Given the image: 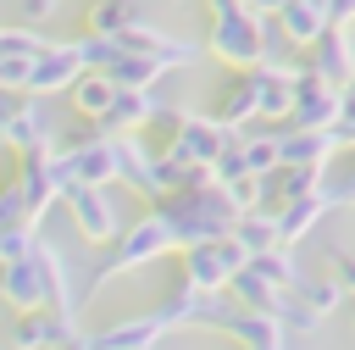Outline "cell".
<instances>
[{
    "label": "cell",
    "mask_w": 355,
    "mask_h": 350,
    "mask_svg": "<svg viewBox=\"0 0 355 350\" xmlns=\"http://www.w3.org/2000/svg\"><path fill=\"white\" fill-rule=\"evenodd\" d=\"M227 294H233L239 306H255V311H277V306H283V289H277L255 261H244V267L227 278Z\"/></svg>",
    "instance_id": "15"
},
{
    "label": "cell",
    "mask_w": 355,
    "mask_h": 350,
    "mask_svg": "<svg viewBox=\"0 0 355 350\" xmlns=\"http://www.w3.org/2000/svg\"><path fill=\"white\" fill-rule=\"evenodd\" d=\"M233 239L250 250V256H261V250H272V244H283V228H277V211H239V222H233Z\"/></svg>",
    "instance_id": "19"
},
{
    "label": "cell",
    "mask_w": 355,
    "mask_h": 350,
    "mask_svg": "<svg viewBox=\"0 0 355 350\" xmlns=\"http://www.w3.org/2000/svg\"><path fill=\"white\" fill-rule=\"evenodd\" d=\"M83 50L78 44H44L39 56H33V72H28V94H55V89H72L78 78H83Z\"/></svg>",
    "instance_id": "7"
},
{
    "label": "cell",
    "mask_w": 355,
    "mask_h": 350,
    "mask_svg": "<svg viewBox=\"0 0 355 350\" xmlns=\"http://www.w3.org/2000/svg\"><path fill=\"white\" fill-rule=\"evenodd\" d=\"M211 50L227 67H261V56H266V22H261V11L233 6V11L211 17Z\"/></svg>",
    "instance_id": "2"
},
{
    "label": "cell",
    "mask_w": 355,
    "mask_h": 350,
    "mask_svg": "<svg viewBox=\"0 0 355 350\" xmlns=\"http://www.w3.org/2000/svg\"><path fill=\"white\" fill-rule=\"evenodd\" d=\"M322 200L333 206H355V167H344V178H322Z\"/></svg>",
    "instance_id": "25"
},
{
    "label": "cell",
    "mask_w": 355,
    "mask_h": 350,
    "mask_svg": "<svg viewBox=\"0 0 355 350\" xmlns=\"http://www.w3.org/2000/svg\"><path fill=\"white\" fill-rule=\"evenodd\" d=\"M55 6L61 0H17V17L22 22H44V17H55Z\"/></svg>",
    "instance_id": "27"
},
{
    "label": "cell",
    "mask_w": 355,
    "mask_h": 350,
    "mask_svg": "<svg viewBox=\"0 0 355 350\" xmlns=\"http://www.w3.org/2000/svg\"><path fill=\"white\" fill-rule=\"evenodd\" d=\"M0 144H6V133H0Z\"/></svg>",
    "instance_id": "32"
},
{
    "label": "cell",
    "mask_w": 355,
    "mask_h": 350,
    "mask_svg": "<svg viewBox=\"0 0 355 350\" xmlns=\"http://www.w3.org/2000/svg\"><path fill=\"white\" fill-rule=\"evenodd\" d=\"M17 106H22V100H17V94H11L6 83H0V133H6V122L17 117Z\"/></svg>",
    "instance_id": "28"
},
{
    "label": "cell",
    "mask_w": 355,
    "mask_h": 350,
    "mask_svg": "<svg viewBox=\"0 0 355 350\" xmlns=\"http://www.w3.org/2000/svg\"><path fill=\"white\" fill-rule=\"evenodd\" d=\"M28 217H33V200L22 194V183H6V189H0V228L28 222Z\"/></svg>",
    "instance_id": "24"
},
{
    "label": "cell",
    "mask_w": 355,
    "mask_h": 350,
    "mask_svg": "<svg viewBox=\"0 0 355 350\" xmlns=\"http://www.w3.org/2000/svg\"><path fill=\"white\" fill-rule=\"evenodd\" d=\"M0 294H6L17 311L50 306V278H44L39 250H33V256H22V261H6V267H0Z\"/></svg>",
    "instance_id": "8"
},
{
    "label": "cell",
    "mask_w": 355,
    "mask_h": 350,
    "mask_svg": "<svg viewBox=\"0 0 355 350\" xmlns=\"http://www.w3.org/2000/svg\"><path fill=\"white\" fill-rule=\"evenodd\" d=\"M72 339H78L72 333V311H61V306H33L11 328V344L17 350H67Z\"/></svg>",
    "instance_id": "6"
},
{
    "label": "cell",
    "mask_w": 355,
    "mask_h": 350,
    "mask_svg": "<svg viewBox=\"0 0 355 350\" xmlns=\"http://www.w3.org/2000/svg\"><path fill=\"white\" fill-rule=\"evenodd\" d=\"M311 67H316L327 83L349 89V78H355V39L344 33V22H327V28H322V39L311 44Z\"/></svg>",
    "instance_id": "9"
},
{
    "label": "cell",
    "mask_w": 355,
    "mask_h": 350,
    "mask_svg": "<svg viewBox=\"0 0 355 350\" xmlns=\"http://www.w3.org/2000/svg\"><path fill=\"white\" fill-rule=\"evenodd\" d=\"M6 144H17L22 156H28V150H50V144H55V128H50L44 100H22V106H17V117L6 122Z\"/></svg>",
    "instance_id": "11"
},
{
    "label": "cell",
    "mask_w": 355,
    "mask_h": 350,
    "mask_svg": "<svg viewBox=\"0 0 355 350\" xmlns=\"http://www.w3.org/2000/svg\"><path fill=\"white\" fill-rule=\"evenodd\" d=\"M250 261H255V267H261V272H266L277 289H305V278H300V261H294L283 244H272V250H261V256H250Z\"/></svg>",
    "instance_id": "22"
},
{
    "label": "cell",
    "mask_w": 355,
    "mask_h": 350,
    "mask_svg": "<svg viewBox=\"0 0 355 350\" xmlns=\"http://www.w3.org/2000/svg\"><path fill=\"white\" fill-rule=\"evenodd\" d=\"M139 22V0H94L89 6V28L94 33H122Z\"/></svg>",
    "instance_id": "21"
},
{
    "label": "cell",
    "mask_w": 355,
    "mask_h": 350,
    "mask_svg": "<svg viewBox=\"0 0 355 350\" xmlns=\"http://www.w3.org/2000/svg\"><path fill=\"white\" fill-rule=\"evenodd\" d=\"M155 111H161V100H155L150 89H116V100H111V111L100 117V128H105V133H133V128H150Z\"/></svg>",
    "instance_id": "12"
},
{
    "label": "cell",
    "mask_w": 355,
    "mask_h": 350,
    "mask_svg": "<svg viewBox=\"0 0 355 350\" xmlns=\"http://www.w3.org/2000/svg\"><path fill=\"white\" fill-rule=\"evenodd\" d=\"M216 117H222V122H250V117H261V67H239V78L227 83Z\"/></svg>",
    "instance_id": "16"
},
{
    "label": "cell",
    "mask_w": 355,
    "mask_h": 350,
    "mask_svg": "<svg viewBox=\"0 0 355 350\" xmlns=\"http://www.w3.org/2000/svg\"><path fill=\"white\" fill-rule=\"evenodd\" d=\"M344 294H349V283H344V278H322V283H305V300H311L322 317H327L333 306H344Z\"/></svg>",
    "instance_id": "23"
},
{
    "label": "cell",
    "mask_w": 355,
    "mask_h": 350,
    "mask_svg": "<svg viewBox=\"0 0 355 350\" xmlns=\"http://www.w3.org/2000/svg\"><path fill=\"white\" fill-rule=\"evenodd\" d=\"M105 72L116 78V89H150V83H155L166 67H161L155 56H144V50H122V56H116Z\"/></svg>",
    "instance_id": "20"
},
{
    "label": "cell",
    "mask_w": 355,
    "mask_h": 350,
    "mask_svg": "<svg viewBox=\"0 0 355 350\" xmlns=\"http://www.w3.org/2000/svg\"><path fill=\"white\" fill-rule=\"evenodd\" d=\"M28 72H33V56H0V83L6 89H28Z\"/></svg>",
    "instance_id": "26"
},
{
    "label": "cell",
    "mask_w": 355,
    "mask_h": 350,
    "mask_svg": "<svg viewBox=\"0 0 355 350\" xmlns=\"http://www.w3.org/2000/svg\"><path fill=\"white\" fill-rule=\"evenodd\" d=\"M338 278L349 283V294H355V256H338Z\"/></svg>",
    "instance_id": "30"
},
{
    "label": "cell",
    "mask_w": 355,
    "mask_h": 350,
    "mask_svg": "<svg viewBox=\"0 0 355 350\" xmlns=\"http://www.w3.org/2000/svg\"><path fill=\"white\" fill-rule=\"evenodd\" d=\"M277 22H283L288 44H305V50H311L333 17H327V6H322V0H283V6H277Z\"/></svg>",
    "instance_id": "13"
},
{
    "label": "cell",
    "mask_w": 355,
    "mask_h": 350,
    "mask_svg": "<svg viewBox=\"0 0 355 350\" xmlns=\"http://www.w3.org/2000/svg\"><path fill=\"white\" fill-rule=\"evenodd\" d=\"M67 206H72V222H78V233H83L89 244H105V239L122 233V217H116L105 183H78V189H67Z\"/></svg>",
    "instance_id": "5"
},
{
    "label": "cell",
    "mask_w": 355,
    "mask_h": 350,
    "mask_svg": "<svg viewBox=\"0 0 355 350\" xmlns=\"http://www.w3.org/2000/svg\"><path fill=\"white\" fill-rule=\"evenodd\" d=\"M250 261V250L222 233V239H200V244H183V278L200 283V289H227V278Z\"/></svg>",
    "instance_id": "4"
},
{
    "label": "cell",
    "mask_w": 355,
    "mask_h": 350,
    "mask_svg": "<svg viewBox=\"0 0 355 350\" xmlns=\"http://www.w3.org/2000/svg\"><path fill=\"white\" fill-rule=\"evenodd\" d=\"M178 228V244H200V239H222L233 233L239 222V206L222 183H205V189H172V200L161 206Z\"/></svg>",
    "instance_id": "1"
},
{
    "label": "cell",
    "mask_w": 355,
    "mask_h": 350,
    "mask_svg": "<svg viewBox=\"0 0 355 350\" xmlns=\"http://www.w3.org/2000/svg\"><path fill=\"white\" fill-rule=\"evenodd\" d=\"M178 244V228H172V217L166 211H150V217H139L128 233H122V244H116V256L94 272V283H105V278H116V272H128V267H144V261H155V256H166Z\"/></svg>",
    "instance_id": "3"
},
{
    "label": "cell",
    "mask_w": 355,
    "mask_h": 350,
    "mask_svg": "<svg viewBox=\"0 0 355 350\" xmlns=\"http://www.w3.org/2000/svg\"><path fill=\"white\" fill-rule=\"evenodd\" d=\"M111 100H116V78H111V72H100V67H89V72L72 83V106H78L83 117H94V122L111 111Z\"/></svg>",
    "instance_id": "18"
},
{
    "label": "cell",
    "mask_w": 355,
    "mask_h": 350,
    "mask_svg": "<svg viewBox=\"0 0 355 350\" xmlns=\"http://www.w3.org/2000/svg\"><path fill=\"white\" fill-rule=\"evenodd\" d=\"M161 333H166V317L155 311V317H133V322H116V328L94 333L89 350H150Z\"/></svg>",
    "instance_id": "14"
},
{
    "label": "cell",
    "mask_w": 355,
    "mask_h": 350,
    "mask_svg": "<svg viewBox=\"0 0 355 350\" xmlns=\"http://www.w3.org/2000/svg\"><path fill=\"white\" fill-rule=\"evenodd\" d=\"M322 211H327L322 189H316V194H294V200H283V206H277V228H283V244L305 239V233L322 222Z\"/></svg>",
    "instance_id": "17"
},
{
    "label": "cell",
    "mask_w": 355,
    "mask_h": 350,
    "mask_svg": "<svg viewBox=\"0 0 355 350\" xmlns=\"http://www.w3.org/2000/svg\"><path fill=\"white\" fill-rule=\"evenodd\" d=\"M239 6H250V11H261V17H266V11H277L283 0H239Z\"/></svg>",
    "instance_id": "31"
},
{
    "label": "cell",
    "mask_w": 355,
    "mask_h": 350,
    "mask_svg": "<svg viewBox=\"0 0 355 350\" xmlns=\"http://www.w3.org/2000/svg\"><path fill=\"white\" fill-rule=\"evenodd\" d=\"M322 6H327L333 22H349V17H355V0H322Z\"/></svg>",
    "instance_id": "29"
},
{
    "label": "cell",
    "mask_w": 355,
    "mask_h": 350,
    "mask_svg": "<svg viewBox=\"0 0 355 350\" xmlns=\"http://www.w3.org/2000/svg\"><path fill=\"white\" fill-rule=\"evenodd\" d=\"M283 317L277 311H255V306H239L233 311V322H227V333L244 344V350H283Z\"/></svg>",
    "instance_id": "10"
}]
</instances>
